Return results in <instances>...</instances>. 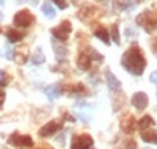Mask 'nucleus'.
Listing matches in <instances>:
<instances>
[{
	"label": "nucleus",
	"instance_id": "2",
	"mask_svg": "<svg viewBox=\"0 0 157 149\" xmlns=\"http://www.w3.org/2000/svg\"><path fill=\"white\" fill-rule=\"evenodd\" d=\"M137 24L140 27H143V30L146 33H154L157 30V17L154 16V13L146 10L143 11L141 14L137 16Z\"/></svg>",
	"mask_w": 157,
	"mask_h": 149
},
{
	"label": "nucleus",
	"instance_id": "19",
	"mask_svg": "<svg viewBox=\"0 0 157 149\" xmlns=\"http://www.w3.org/2000/svg\"><path fill=\"white\" fill-rule=\"evenodd\" d=\"M46 94H47V97H49L50 101H55V99H58V96L61 94V88L58 86V83L49 85V86L46 88Z\"/></svg>",
	"mask_w": 157,
	"mask_h": 149
},
{
	"label": "nucleus",
	"instance_id": "29",
	"mask_svg": "<svg viewBox=\"0 0 157 149\" xmlns=\"http://www.w3.org/2000/svg\"><path fill=\"white\" fill-rule=\"evenodd\" d=\"M151 44H152V50H154V52L157 53V36H155V38L152 39V43H151Z\"/></svg>",
	"mask_w": 157,
	"mask_h": 149
},
{
	"label": "nucleus",
	"instance_id": "21",
	"mask_svg": "<svg viewBox=\"0 0 157 149\" xmlns=\"http://www.w3.org/2000/svg\"><path fill=\"white\" fill-rule=\"evenodd\" d=\"M52 46H54L55 55H57L58 58H64V57H68V49H66V47H63L61 44H58L57 41H54V39H52Z\"/></svg>",
	"mask_w": 157,
	"mask_h": 149
},
{
	"label": "nucleus",
	"instance_id": "18",
	"mask_svg": "<svg viewBox=\"0 0 157 149\" xmlns=\"http://www.w3.org/2000/svg\"><path fill=\"white\" fill-rule=\"evenodd\" d=\"M24 33L19 32V30H14V29H8L6 30V38H8V41L10 43H19L24 39Z\"/></svg>",
	"mask_w": 157,
	"mask_h": 149
},
{
	"label": "nucleus",
	"instance_id": "34",
	"mask_svg": "<svg viewBox=\"0 0 157 149\" xmlns=\"http://www.w3.org/2000/svg\"><path fill=\"white\" fill-rule=\"evenodd\" d=\"M0 32H2V27H0Z\"/></svg>",
	"mask_w": 157,
	"mask_h": 149
},
{
	"label": "nucleus",
	"instance_id": "4",
	"mask_svg": "<svg viewBox=\"0 0 157 149\" xmlns=\"http://www.w3.org/2000/svg\"><path fill=\"white\" fill-rule=\"evenodd\" d=\"M99 8H96L94 5H83L80 10H78L77 13V17L83 21L85 24H91V22H94V19L99 17Z\"/></svg>",
	"mask_w": 157,
	"mask_h": 149
},
{
	"label": "nucleus",
	"instance_id": "10",
	"mask_svg": "<svg viewBox=\"0 0 157 149\" xmlns=\"http://www.w3.org/2000/svg\"><path fill=\"white\" fill-rule=\"evenodd\" d=\"M130 102H132V105L137 108V110H145V108L148 107V104H149V97H148L146 93L138 91V93H134L132 94Z\"/></svg>",
	"mask_w": 157,
	"mask_h": 149
},
{
	"label": "nucleus",
	"instance_id": "22",
	"mask_svg": "<svg viewBox=\"0 0 157 149\" xmlns=\"http://www.w3.org/2000/svg\"><path fill=\"white\" fill-rule=\"evenodd\" d=\"M41 10H43V13H44V16H46V17H49V19H54V17H55V14H57L55 10L52 8V5H50V3H47V2H46V3H43Z\"/></svg>",
	"mask_w": 157,
	"mask_h": 149
},
{
	"label": "nucleus",
	"instance_id": "33",
	"mask_svg": "<svg viewBox=\"0 0 157 149\" xmlns=\"http://www.w3.org/2000/svg\"><path fill=\"white\" fill-rule=\"evenodd\" d=\"M137 2H143V0H137Z\"/></svg>",
	"mask_w": 157,
	"mask_h": 149
},
{
	"label": "nucleus",
	"instance_id": "14",
	"mask_svg": "<svg viewBox=\"0 0 157 149\" xmlns=\"http://www.w3.org/2000/svg\"><path fill=\"white\" fill-rule=\"evenodd\" d=\"M13 58H14V61H16L17 64H24L25 61L29 60V49L25 47V46L17 47V49L14 50V55H13Z\"/></svg>",
	"mask_w": 157,
	"mask_h": 149
},
{
	"label": "nucleus",
	"instance_id": "25",
	"mask_svg": "<svg viewBox=\"0 0 157 149\" xmlns=\"http://www.w3.org/2000/svg\"><path fill=\"white\" fill-rule=\"evenodd\" d=\"M52 2H54V3H55V5L60 8V10L68 8V5H69V3H68V0H52Z\"/></svg>",
	"mask_w": 157,
	"mask_h": 149
},
{
	"label": "nucleus",
	"instance_id": "23",
	"mask_svg": "<svg viewBox=\"0 0 157 149\" xmlns=\"http://www.w3.org/2000/svg\"><path fill=\"white\" fill-rule=\"evenodd\" d=\"M32 61H33L35 64H41V63H44V61H46V57H44V53H43L41 47H36V50H35V55H33Z\"/></svg>",
	"mask_w": 157,
	"mask_h": 149
},
{
	"label": "nucleus",
	"instance_id": "28",
	"mask_svg": "<svg viewBox=\"0 0 157 149\" xmlns=\"http://www.w3.org/2000/svg\"><path fill=\"white\" fill-rule=\"evenodd\" d=\"M149 80H151L152 83H157V71H155V72H152V74L149 75Z\"/></svg>",
	"mask_w": 157,
	"mask_h": 149
},
{
	"label": "nucleus",
	"instance_id": "7",
	"mask_svg": "<svg viewBox=\"0 0 157 149\" xmlns=\"http://www.w3.org/2000/svg\"><path fill=\"white\" fill-rule=\"evenodd\" d=\"M63 127V119H52L49 121L47 124H44L41 129H39V137L43 138H47V137H52V135H55L57 132H60Z\"/></svg>",
	"mask_w": 157,
	"mask_h": 149
},
{
	"label": "nucleus",
	"instance_id": "15",
	"mask_svg": "<svg viewBox=\"0 0 157 149\" xmlns=\"http://www.w3.org/2000/svg\"><path fill=\"white\" fill-rule=\"evenodd\" d=\"M94 36L99 39V41H102L104 44H107V46H109L110 41H112V39H110V33H109V30H107L104 25H99L98 29L94 30Z\"/></svg>",
	"mask_w": 157,
	"mask_h": 149
},
{
	"label": "nucleus",
	"instance_id": "16",
	"mask_svg": "<svg viewBox=\"0 0 157 149\" xmlns=\"http://www.w3.org/2000/svg\"><path fill=\"white\" fill-rule=\"evenodd\" d=\"M141 140L146 141V143L157 144V130H154V127H149L146 130H141Z\"/></svg>",
	"mask_w": 157,
	"mask_h": 149
},
{
	"label": "nucleus",
	"instance_id": "9",
	"mask_svg": "<svg viewBox=\"0 0 157 149\" xmlns=\"http://www.w3.org/2000/svg\"><path fill=\"white\" fill-rule=\"evenodd\" d=\"M120 127L124 133H134L135 129H137V119L134 118V115H129V113H124L121 118H120Z\"/></svg>",
	"mask_w": 157,
	"mask_h": 149
},
{
	"label": "nucleus",
	"instance_id": "27",
	"mask_svg": "<svg viewBox=\"0 0 157 149\" xmlns=\"http://www.w3.org/2000/svg\"><path fill=\"white\" fill-rule=\"evenodd\" d=\"M3 101H5V93H3L2 88H0V108L3 107Z\"/></svg>",
	"mask_w": 157,
	"mask_h": 149
},
{
	"label": "nucleus",
	"instance_id": "20",
	"mask_svg": "<svg viewBox=\"0 0 157 149\" xmlns=\"http://www.w3.org/2000/svg\"><path fill=\"white\" fill-rule=\"evenodd\" d=\"M155 123H154V119L149 116V115H145L140 121H137V127L140 129V130H146V129H149V127H152Z\"/></svg>",
	"mask_w": 157,
	"mask_h": 149
},
{
	"label": "nucleus",
	"instance_id": "5",
	"mask_svg": "<svg viewBox=\"0 0 157 149\" xmlns=\"http://www.w3.org/2000/svg\"><path fill=\"white\" fill-rule=\"evenodd\" d=\"M35 21H36L35 16L32 14L29 10H21V11H17L14 14V17H13V24H14L16 27H24V29L33 25Z\"/></svg>",
	"mask_w": 157,
	"mask_h": 149
},
{
	"label": "nucleus",
	"instance_id": "32",
	"mask_svg": "<svg viewBox=\"0 0 157 149\" xmlns=\"http://www.w3.org/2000/svg\"><path fill=\"white\" fill-rule=\"evenodd\" d=\"M72 2H74V3H77V2H78V0H72Z\"/></svg>",
	"mask_w": 157,
	"mask_h": 149
},
{
	"label": "nucleus",
	"instance_id": "24",
	"mask_svg": "<svg viewBox=\"0 0 157 149\" xmlns=\"http://www.w3.org/2000/svg\"><path fill=\"white\" fill-rule=\"evenodd\" d=\"M112 39H113V43L116 46H120L121 44V38H120V29H118V24H113L112 25Z\"/></svg>",
	"mask_w": 157,
	"mask_h": 149
},
{
	"label": "nucleus",
	"instance_id": "8",
	"mask_svg": "<svg viewBox=\"0 0 157 149\" xmlns=\"http://www.w3.org/2000/svg\"><path fill=\"white\" fill-rule=\"evenodd\" d=\"M8 143L16 147H32L33 146V140L30 135H21L17 132L11 133V137L8 138Z\"/></svg>",
	"mask_w": 157,
	"mask_h": 149
},
{
	"label": "nucleus",
	"instance_id": "17",
	"mask_svg": "<svg viewBox=\"0 0 157 149\" xmlns=\"http://www.w3.org/2000/svg\"><path fill=\"white\" fill-rule=\"evenodd\" d=\"M134 6V2L132 0H113V10L121 13V11H126L129 8Z\"/></svg>",
	"mask_w": 157,
	"mask_h": 149
},
{
	"label": "nucleus",
	"instance_id": "12",
	"mask_svg": "<svg viewBox=\"0 0 157 149\" xmlns=\"http://www.w3.org/2000/svg\"><path fill=\"white\" fill-rule=\"evenodd\" d=\"M91 63H93V60H91V57L88 55V50L86 49H82L80 53L77 55V66H78V69L88 71L90 67H91Z\"/></svg>",
	"mask_w": 157,
	"mask_h": 149
},
{
	"label": "nucleus",
	"instance_id": "13",
	"mask_svg": "<svg viewBox=\"0 0 157 149\" xmlns=\"http://www.w3.org/2000/svg\"><path fill=\"white\" fill-rule=\"evenodd\" d=\"M104 77H105L107 86H109L112 91H120V88H121V82L112 74V71L109 69V67H107L105 71H104Z\"/></svg>",
	"mask_w": 157,
	"mask_h": 149
},
{
	"label": "nucleus",
	"instance_id": "30",
	"mask_svg": "<svg viewBox=\"0 0 157 149\" xmlns=\"http://www.w3.org/2000/svg\"><path fill=\"white\" fill-rule=\"evenodd\" d=\"M126 35H127V38H129V35L134 36V35H135V30H134V29H126Z\"/></svg>",
	"mask_w": 157,
	"mask_h": 149
},
{
	"label": "nucleus",
	"instance_id": "3",
	"mask_svg": "<svg viewBox=\"0 0 157 149\" xmlns=\"http://www.w3.org/2000/svg\"><path fill=\"white\" fill-rule=\"evenodd\" d=\"M93 137L90 133H77L71 140V149H93Z\"/></svg>",
	"mask_w": 157,
	"mask_h": 149
},
{
	"label": "nucleus",
	"instance_id": "11",
	"mask_svg": "<svg viewBox=\"0 0 157 149\" xmlns=\"http://www.w3.org/2000/svg\"><path fill=\"white\" fill-rule=\"evenodd\" d=\"M61 91H63V93H66V94H69V96H86V94H88V90L85 88L83 83H77V85H64Z\"/></svg>",
	"mask_w": 157,
	"mask_h": 149
},
{
	"label": "nucleus",
	"instance_id": "1",
	"mask_svg": "<svg viewBox=\"0 0 157 149\" xmlns=\"http://www.w3.org/2000/svg\"><path fill=\"white\" fill-rule=\"evenodd\" d=\"M121 64L123 67L132 75H141L143 71L146 69V57L145 53H143V50L140 49L138 44H132L121 57Z\"/></svg>",
	"mask_w": 157,
	"mask_h": 149
},
{
	"label": "nucleus",
	"instance_id": "31",
	"mask_svg": "<svg viewBox=\"0 0 157 149\" xmlns=\"http://www.w3.org/2000/svg\"><path fill=\"white\" fill-rule=\"evenodd\" d=\"M63 119H68V121H71V123L74 121V118L71 115H68V113H63Z\"/></svg>",
	"mask_w": 157,
	"mask_h": 149
},
{
	"label": "nucleus",
	"instance_id": "6",
	"mask_svg": "<svg viewBox=\"0 0 157 149\" xmlns=\"http://www.w3.org/2000/svg\"><path fill=\"white\" fill-rule=\"evenodd\" d=\"M71 32H72V24L69 21H63L58 27H54V29L50 30L52 36L55 39H58V41H66L71 35Z\"/></svg>",
	"mask_w": 157,
	"mask_h": 149
},
{
	"label": "nucleus",
	"instance_id": "26",
	"mask_svg": "<svg viewBox=\"0 0 157 149\" xmlns=\"http://www.w3.org/2000/svg\"><path fill=\"white\" fill-rule=\"evenodd\" d=\"M127 149H135V141L134 140H129V141H126V144H124Z\"/></svg>",
	"mask_w": 157,
	"mask_h": 149
}]
</instances>
